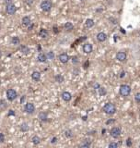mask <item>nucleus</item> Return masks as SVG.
Returning a JSON list of instances; mask_svg holds the SVG:
<instances>
[{
  "label": "nucleus",
  "mask_w": 140,
  "mask_h": 148,
  "mask_svg": "<svg viewBox=\"0 0 140 148\" xmlns=\"http://www.w3.org/2000/svg\"><path fill=\"white\" fill-rule=\"evenodd\" d=\"M11 115H12V116H14V115H15V112H14L13 110H10V111H9V113H8V116H11Z\"/></svg>",
  "instance_id": "obj_39"
},
{
  "label": "nucleus",
  "mask_w": 140,
  "mask_h": 148,
  "mask_svg": "<svg viewBox=\"0 0 140 148\" xmlns=\"http://www.w3.org/2000/svg\"><path fill=\"white\" fill-rule=\"evenodd\" d=\"M24 100H25V96L23 95V96H22V98H21V103H23V102H24Z\"/></svg>",
  "instance_id": "obj_42"
},
{
  "label": "nucleus",
  "mask_w": 140,
  "mask_h": 148,
  "mask_svg": "<svg viewBox=\"0 0 140 148\" xmlns=\"http://www.w3.org/2000/svg\"><path fill=\"white\" fill-rule=\"evenodd\" d=\"M47 58L48 59H53L54 58V54H53V52H48V54H47Z\"/></svg>",
  "instance_id": "obj_28"
},
{
  "label": "nucleus",
  "mask_w": 140,
  "mask_h": 148,
  "mask_svg": "<svg viewBox=\"0 0 140 148\" xmlns=\"http://www.w3.org/2000/svg\"><path fill=\"white\" fill-rule=\"evenodd\" d=\"M31 142H32L33 144H39V143H41V139L38 136H33L32 139H31Z\"/></svg>",
  "instance_id": "obj_21"
},
{
  "label": "nucleus",
  "mask_w": 140,
  "mask_h": 148,
  "mask_svg": "<svg viewBox=\"0 0 140 148\" xmlns=\"http://www.w3.org/2000/svg\"><path fill=\"white\" fill-rule=\"evenodd\" d=\"M24 111L28 114H32L35 111V106L32 103H27L24 106Z\"/></svg>",
  "instance_id": "obj_5"
},
{
  "label": "nucleus",
  "mask_w": 140,
  "mask_h": 148,
  "mask_svg": "<svg viewBox=\"0 0 140 148\" xmlns=\"http://www.w3.org/2000/svg\"><path fill=\"white\" fill-rule=\"evenodd\" d=\"M59 60H60V62H62V63H67L68 61H69V56H68L67 54H61L60 56H59Z\"/></svg>",
  "instance_id": "obj_8"
},
{
  "label": "nucleus",
  "mask_w": 140,
  "mask_h": 148,
  "mask_svg": "<svg viewBox=\"0 0 140 148\" xmlns=\"http://www.w3.org/2000/svg\"><path fill=\"white\" fill-rule=\"evenodd\" d=\"M139 117H140V114H139Z\"/></svg>",
  "instance_id": "obj_47"
},
{
  "label": "nucleus",
  "mask_w": 140,
  "mask_h": 148,
  "mask_svg": "<svg viewBox=\"0 0 140 148\" xmlns=\"http://www.w3.org/2000/svg\"><path fill=\"white\" fill-rule=\"evenodd\" d=\"M81 1H83V0H81Z\"/></svg>",
  "instance_id": "obj_48"
},
{
  "label": "nucleus",
  "mask_w": 140,
  "mask_h": 148,
  "mask_svg": "<svg viewBox=\"0 0 140 148\" xmlns=\"http://www.w3.org/2000/svg\"><path fill=\"white\" fill-rule=\"evenodd\" d=\"M125 75V72L123 70V71H121V73H120V78H124Z\"/></svg>",
  "instance_id": "obj_37"
},
{
  "label": "nucleus",
  "mask_w": 140,
  "mask_h": 148,
  "mask_svg": "<svg viewBox=\"0 0 140 148\" xmlns=\"http://www.w3.org/2000/svg\"><path fill=\"white\" fill-rule=\"evenodd\" d=\"M116 59L120 62H124L126 59V54L125 52H118L116 55Z\"/></svg>",
  "instance_id": "obj_9"
},
{
  "label": "nucleus",
  "mask_w": 140,
  "mask_h": 148,
  "mask_svg": "<svg viewBox=\"0 0 140 148\" xmlns=\"http://www.w3.org/2000/svg\"><path fill=\"white\" fill-rule=\"evenodd\" d=\"M94 87H95V88H99V87H100V85H99V84H97V83H96V84L94 85Z\"/></svg>",
  "instance_id": "obj_43"
},
{
  "label": "nucleus",
  "mask_w": 140,
  "mask_h": 148,
  "mask_svg": "<svg viewBox=\"0 0 140 148\" xmlns=\"http://www.w3.org/2000/svg\"><path fill=\"white\" fill-rule=\"evenodd\" d=\"M90 146V142L88 141V140H86V141H84L83 143L80 144V147H85V148H88Z\"/></svg>",
  "instance_id": "obj_22"
},
{
  "label": "nucleus",
  "mask_w": 140,
  "mask_h": 148,
  "mask_svg": "<svg viewBox=\"0 0 140 148\" xmlns=\"http://www.w3.org/2000/svg\"><path fill=\"white\" fill-rule=\"evenodd\" d=\"M88 65H89V62H88V61H86V62L84 63V65H83L84 69H88Z\"/></svg>",
  "instance_id": "obj_36"
},
{
  "label": "nucleus",
  "mask_w": 140,
  "mask_h": 148,
  "mask_svg": "<svg viewBox=\"0 0 140 148\" xmlns=\"http://www.w3.org/2000/svg\"><path fill=\"white\" fill-rule=\"evenodd\" d=\"M0 29H1V27H0Z\"/></svg>",
  "instance_id": "obj_49"
},
{
  "label": "nucleus",
  "mask_w": 140,
  "mask_h": 148,
  "mask_svg": "<svg viewBox=\"0 0 140 148\" xmlns=\"http://www.w3.org/2000/svg\"><path fill=\"white\" fill-rule=\"evenodd\" d=\"M85 25H86L87 28H92L94 26V21L91 20V19H88L85 22Z\"/></svg>",
  "instance_id": "obj_19"
},
{
  "label": "nucleus",
  "mask_w": 140,
  "mask_h": 148,
  "mask_svg": "<svg viewBox=\"0 0 140 148\" xmlns=\"http://www.w3.org/2000/svg\"><path fill=\"white\" fill-rule=\"evenodd\" d=\"M31 78H32L33 81H39L40 79H41V73L39 71H33L31 73Z\"/></svg>",
  "instance_id": "obj_13"
},
{
  "label": "nucleus",
  "mask_w": 140,
  "mask_h": 148,
  "mask_svg": "<svg viewBox=\"0 0 140 148\" xmlns=\"http://www.w3.org/2000/svg\"><path fill=\"white\" fill-rule=\"evenodd\" d=\"M22 24L26 27L30 26L31 24V19H30V17H28V16L24 17V18L22 19Z\"/></svg>",
  "instance_id": "obj_14"
},
{
  "label": "nucleus",
  "mask_w": 140,
  "mask_h": 148,
  "mask_svg": "<svg viewBox=\"0 0 140 148\" xmlns=\"http://www.w3.org/2000/svg\"><path fill=\"white\" fill-rule=\"evenodd\" d=\"M20 42V38L17 36H14L12 39H11V43H12L13 44H19Z\"/></svg>",
  "instance_id": "obj_25"
},
{
  "label": "nucleus",
  "mask_w": 140,
  "mask_h": 148,
  "mask_svg": "<svg viewBox=\"0 0 140 148\" xmlns=\"http://www.w3.org/2000/svg\"><path fill=\"white\" fill-rule=\"evenodd\" d=\"M131 93V88H130L129 85L127 84H123L121 85L120 87V95L122 96H128Z\"/></svg>",
  "instance_id": "obj_2"
},
{
  "label": "nucleus",
  "mask_w": 140,
  "mask_h": 148,
  "mask_svg": "<svg viewBox=\"0 0 140 148\" xmlns=\"http://www.w3.org/2000/svg\"><path fill=\"white\" fill-rule=\"evenodd\" d=\"M65 29L67 30V31H72L73 29H74V25H73L71 22H67L66 24H65Z\"/></svg>",
  "instance_id": "obj_20"
},
{
  "label": "nucleus",
  "mask_w": 140,
  "mask_h": 148,
  "mask_svg": "<svg viewBox=\"0 0 140 148\" xmlns=\"http://www.w3.org/2000/svg\"><path fill=\"white\" fill-rule=\"evenodd\" d=\"M65 135H66L67 138H71L73 136L72 131H70V130H67V131L65 132Z\"/></svg>",
  "instance_id": "obj_26"
},
{
  "label": "nucleus",
  "mask_w": 140,
  "mask_h": 148,
  "mask_svg": "<svg viewBox=\"0 0 140 148\" xmlns=\"http://www.w3.org/2000/svg\"><path fill=\"white\" fill-rule=\"evenodd\" d=\"M20 130L22 132H28L29 131V126L27 123H22L20 125Z\"/></svg>",
  "instance_id": "obj_23"
},
{
  "label": "nucleus",
  "mask_w": 140,
  "mask_h": 148,
  "mask_svg": "<svg viewBox=\"0 0 140 148\" xmlns=\"http://www.w3.org/2000/svg\"><path fill=\"white\" fill-rule=\"evenodd\" d=\"M98 90H99V94H100V95H106V91H105V89H104V88H102V87H99Z\"/></svg>",
  "instance_id": "obj_27"
},
{
  "label": "nucleus",
  "mask_w": 140,
  "mask_h": 148,
  "mask_svg": "<svg viewBox=\"0 0 140 148\" xmlns=\"http://www.w3.org/2000/svg\"><path fill=\"white\" fill-rule=\"evenodd\" d=\"M110 133H111V136L113 138H118L121 135V133H122V132H121V129L118 127H114L113 128L112 130H111V132H110Z\"/></svg>",
  "instance_id": "obj_6"
},
{
  "label": "nucleus",
  "mask_w": 140,
  "mask_h": 148,
  "mask_svg": "<svg viewBox=\"0 0 140 148\" xmlns=\"http://www.w3.org/2000/svg\"><path fill=\"white\" fill-rule=\"evenodd\" d=\"M83 51L86 54H90L92 52V45L90 44H86L83 45Z\"/></svg>",
  "instance_id": "obj_10"
},
{
  "label": "nucleus",
  "mask_w": 140,
  "mask_h": 148,
  "mask_svg": "<svg viewBox=\"0 0 140 148\" xmlns=\"http://www.w3.org/2000/svg\"><path fill=\"white\" fill-rule=\"evenodd\" d=\"M17 11V7L14 4H9L7 6V13L9 15H14Z\"/></svg>",
  "instance_id": "obj_7"
},
{
  "label": "nucleus",
  "mask_w": 140,
  "mask_h": 148,
  "mask_svg": "<svg viewBox=\"0 0 140 148\" xmlns=\"http://www.w3.org/2000/svg\"><path fill=\"white\" fill-rule=\"evenodd\" d=\"M47 59V57L44 55V54L42 53H40L39 55H38V61L39 62H42V63H43V62H45Z\"/></svg>",
  "instance_id": "obj_16"
},
{
  "label": "nucleus",
  "mask_w": 140,
  "mask_h": 148,
  "mask_svg": "<svg viewBox=\"0 0 140 148\" xmlns=\"http://www.w3.org/2000/svg\"><path fill=\"white\" fill-rule=\"evenodd\" d=\"M139 147H140V144H139Z\"/></svg>",
  "instance_id": "obj_46"
},
{
  "label": "nucleus",
  "mask_w": 140,
  "mask_h": 148,
  "mask_svg": "<svg viewBox=\"0 0 140 148\" xmlns=\"http://www.w3.org/2000/svg\"><path fill=\"white\" fill-rule=\"evenodd\" d=\"M56 141H57V138L56 137H53L52 139V141H51V143H56Z\"/></svg>",
  "instance_id": "obj_38"
},
{
  "label": "nucleus",
  "mask_w": 140,
  "mask_h": 148,
  "mask_svg": "<svg viewBox=\"0 0 140 148\" xmlns=\"http://www.w3.org/2000/svg\"><path fill=\"white\" fill-rule=\"evenodd\" d=\"M5 141V136L3 133H0V143H3Z\"/></svg>",
  "instance_id": "obj_33"
},
{
  "label": "nucleus",
  "mask_w": 140,
  "mask_h": 148,
  "mask_svg": "<svg viewBox=\"0 0 140 148\" xmlns=\"http://www.w3.org/2000/svg\"><path fill=\"white\" fill-rule=\"evenodd\" d=\"M20 52L24 55H29L30 54V48L26 45H21L20 46Z\"/></svg>",
  "instance_id": "obj_17"
},
{
  "label": "nucleus",
  "mask_w": 140,
  "mask_h": 148,
  "mask_svg": "<svg viewBox=\"0 0 140 148\" xmlns=\"http://www.w3.org/2000/svg\"><path fill=\"white\" fill-rule=\"evenodd\" d=\"M53 4L50 0H44V1H42V4H41V8L43 11H45V12H48V11L51 10Z\"/></svg>",
  "instance_id": "obj_3"
},
{
  "label": "nucleus",
  "mask_w": 140,
  "mask_h": 148,
  "mask_svg": "<svg viewBox=\"0 0 140 148\" xmlns=\"http://www.w3.org/2000/svg\"><path fill=\"white\" fill-rule=\"evenodd\" d=\"M135 99L137 103H140V93H137L135 96Z\"/></svg>",
  "instance_id": "obj_31"
},
{
  "label": "nucleus",
  "mask_w": 140,
  "mask_h": 148,
  "mask_svg": "<svg viewBox=\"0 0 140 148\" xmlns=\"http://www.w3.org/2000/svg\"><path fill=\"white\" fill-rule=\"evenodd\" d=\"M126 145L127 146H131L132 145V140H131V138H128L126 140Z\"/></svg>",
  "instance_id": "obj_32"
},
{
  "label": "nucleus",
  "mask_w": 140,
  "mask_h": 148,
  "mask_svg": "<svg viewBox=\"0 0 140 148\" xmlns=\"http://www.w3.org/2000/svg\"><path fill=\"white\" fill-rule=\"evenodd\" d=\"M0 106L2 108H5L6 106H7V103L4 100H0Z\"/></svg>",
  "instance_id": "obj_30"
},
{
  "label": "nucleus",
  "mask_w": 140,
  "mask_h": 148,
  "mask_svg": "<svg viewBox=\"0 0 140 148\" xmlns=\"http://www.w3.org/2000/svg\"><path fill=\"white\" fill-rule=\"evenodd\" d=\"M2 57V52H1V50H0V58Z\"/></svg>",
  "instance_id": "obj_44"
},
{
  "label": "nucleus",
  "mask_w": 140,
  "mask_h": 148,
  "mask_svg": "<svg viewBox=\"0 0 140 148\" xmlns=\"http://www.w3.org/2000/svg\"><path fill=\"white\" fill-rule=\"evenodd\" d=\"M54 80H55V81L59 82V83H61V82L64 81V77H63L62 75H56L55 78H54Z\"/></svg>",
  "instance_id": "obj_24"
},
{
  "label": "nucleus",
  "mask_w": 140,
  "mask_h": 148,
  "mask_svg": "<svg viewBox=\"0 0 140 148\" xmlns=\"http://www.w3.org/2000/svg\"><path fill=\"white\" fill-rule=\"evenodd\" d=\"M4 4L5 5H9V4H12V0H4Z\"/></svg>",
  "instance_id": "obj_35"
},
{
  "label": "nucleus",
  "mask_w": 140,
  "mask_h": 148,
  "mask_svg": "<svg viewBox=\"0 0 140 148\" xmlns=\"http://www.w3.org/2000/svg\"><path fill=\"white\" fill-rule=\"evenodd\" d=\"M72 62L74 64H77L78 62V58L77 57H73L72 58Z\"/></svg>",
  "instance_id": "obj_34"
},
{
  "label": "nucleus",
  "mask_w": 140,
  "mask_h": 148,
  "mask_svg": "<svg viewBox=\"0 0 140 148\" xmlns=\"http://www.w3.org/2000/svg\"><path fill=\"white\" fill-rule=\"evenodd\" d=\"M39 118H40V120H42V121H46L47 118H48V116H47V114L45 112H41V113L39 114Z\"/></svg>",
  "instance_id": "obj_18"
},
{
  "label": "nucleus",
  "mask_w": 140,
  "mask_h": 148,
  "mask_svg": "<svg viewBox=\"0 0 140 148\" xmlns=\"http://www.w3.org/2000/svg\"><path fill=\"white\" fill-rule=\"evenodd\" d=\"M103 111L108 115H113L116 112V107L112 103H107L103 106Z\"/></svg>",
  "instance_id": "obj_1"
},
{
  "label": "nucleus",
  "mask_w": 140,
  "mask_h": 148,
  "mask_svg": "<svg viewBox=\"0 0 140 148\" xmlns=\"http://www.w3.org/2000/svg\"><path fill=\"white\" fill-rule=\"evenodd\" d=\"M118 147V143H111L109 144V148H117Z\"/></svg>",
  "instance_id": "obj_29"
},
{
  "label": "nucleus",
  "mask_w": 140,
  "mask_h": 148,
  "mask_svg": "<svg viewBox=\"0 0 140 148\" xmlns=\"http://www.w3.org/2000/svg\"><path fill=\"white\" fill-rule=\"evenodd\" d=\"M0 85H1V81H0Z\"/></svg>",
  "instance_id": "obj_45"
},
{
  "label": "nucleus",
  "mask_w": 140,
  "mask_h": 148,
  "mask_svg": "<svg viewBox=\"0 0 140 148\" xmlns=\"http://www.w3.org/2000/svg\"><path fill=\"white\" fill-rule=\"evenodd\" d=\"M53 32H55V33H58L59 31H58V28L57 27H53Z\"/></svg>",
  "instance_id": "obj_40"
},
{
  "label": "nucleus",
  "mask_w": 140,
  "mask_h": 148,
  "mask_svg": "<svg viewBox=\"0 0 140 148\" xmlns=\"http://www.w3.org/2000/svg\"><path fill=\"white\" fill-rule=\"evenodd\" d=\"M113 122H114V119H110V120L106 122V124H110V123H113Z\"/></svg>",
  "instance_id": "obj_41"
},
{
  "label": "nucleus",
  "mask_w": 140,
  "mask_h": 148,
  "mask_svg": "<svg viewBox=\"0 0 140 148\" xmlns=\"http://www.w3.org/2000/svg\"><path fill=\"white\" fill-rule=\"evenodd\" d=\"M106 39H107L106 33H104V32H99L98 34H97V40H98L99 42H104Z\"/></svg>",
  "instance_id": "obj_12"
},
{
  "label": "nucleus",
  "mask_w": 140,
  "mask_h": 148,
  "mask_svg": "<svg viewBox=\"0 0 140 148\" xmlns=\"http://www.w3.org/2000/svg\"><path fill=\"white\" fill-rule=\"evenodd\" d=\"M62 98L64 101H66V102H68V101L71 100V98H72V95L70 93H68V92H64L62 94Z\"/></svg>",
  "instance_id": "obj_11"
},
{
  "label": "nucleus",
  "mask_w": 140,
  "mask_h": 148,
  "mask_svg": "<svg viewBox=\"0 0 140 148\" xmlns=\"http://www.w3.org/2000/svg\"><path fill=\"white\" fill-rule=\"evenodd\" d=\"M7 99L9 101L15 100L16 98L18 97L17 92L14 89H8V90L7 91Z\"/></svg>",
  "instance_id": "obj_4"
},
{
  "label": "nucleus",
  "mask_w": 140,
  "mask_h": 148,
  "mask_svg": "<svg viewBox=\"0 0 140 148\" xmlns=\"http://www.w3.org/2000/svg\"><path fill=\"white\" fill-rule=\"evenodd\" d=\"M39 35H40V37L45 39V38H47L48 35H49V32H48V31L45 30V29H41V31L39 32Z\"/></svg>",
  "instance_id": "obj_15"
}]
</instances>
